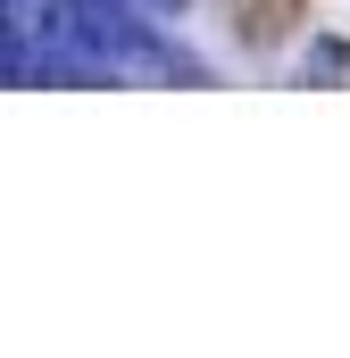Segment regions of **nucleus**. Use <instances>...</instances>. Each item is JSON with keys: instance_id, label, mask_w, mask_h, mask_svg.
<instances>
[{"instance_id": "f257e3e1", "label": "nucleus", "mask_w": 350, "mask_h": 358, "mask_svg": "<svg viewBox=\"0 0 350 358\" xmlns=\"http://www.w3.org/2000/svg\"><path fill=\"white\" fill-rule=\"evenodd\" d=\"M225 8H234L242 42H284V34L300 25V0H225Z\"/></svg>"}, {"instance_id": "f03ea898", "label": "nucleus", "mask_w": 350, "mask_h": 358, "mask_svg": "<svg viewBox=\"0 0 350 358\" xmlns=\"http://www.w3.org/2000/svg\"><path fill=\"white\" fill-rule=\"evenodd\" d=\"M309 76H317V84H350V50L342 42H317V50H309Z\"/></svg>"}]
</instances>
